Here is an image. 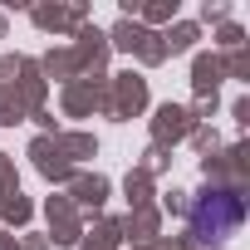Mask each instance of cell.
Wrapping results in <instances>:
<instances>
[{
  "mask_svg": "<svg viewBox=\"0 0 250 250\" xmlns=\"http://www.w3.org/2000/svg\"><path fill=\"white\" fill-rule=\"evenodd\" d=\"M245 221V201L240 191L230 187H206L196 201H191V216H187V230L196 245H226Z\"/></svg>",
  "mask_w": 250,
  "mask_h": 250,
  "instance_id": "obj_1",
  "label": "cell"
}]
</instances>
